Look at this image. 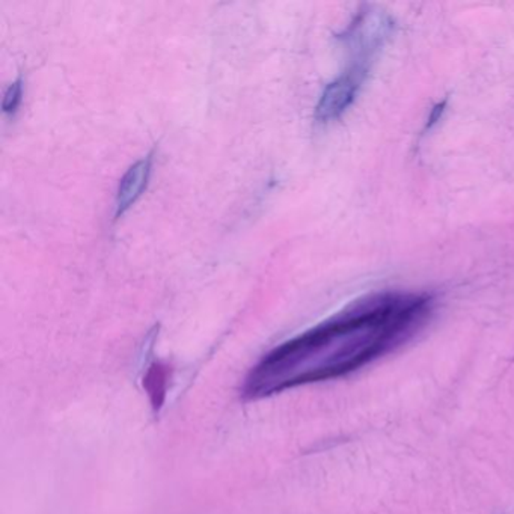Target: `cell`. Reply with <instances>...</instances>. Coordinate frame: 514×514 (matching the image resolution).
<instances>
[{"label": "cell", "mask_w": 514, "mask_h": 514, "mask_svg": "<svg viewBox=\"0 0 514 514\" xmlns=\"http://www.w3.org/2000/svg\"><path fill=\"white\" fill-rule=\"evenodd\" d=\"M431 312L433 299L427 294L368 297L337 319L272 351L249 374L244 394L260 399L346 376L412 340Z\"/></svg>", "instance_id": "6da1fadb"}, {"label": "cell", "mask_w": 514, "mask_h": 514, "mask_svg": "<svg viewBox=\"0 0 514 514\" xmlns=\"http://www.w3.org/2000/svg\"><path fill=\"white\" fill-rule=\"evenodd\" d=\"M370 64L368 59H353L351 67L326 86L315 107V118L320 123L337 120L351 106L367 79Z\"/></svg>", "instance_id": "7a4b0ae2"}, {"label": "cell", "mask_w": 514, "mask_h": 514, "mask_svg": "<svg viewBox=\"0 0 514 514\" xmlns=\"http://www.w3.org/2000/svg\"><path fill=\"white\" fill-rule=\"evenodd\" d=\"M151 163L153 159L148 155L145 159L136 162L133 166H130L124 177L121 178L120 187L116 192V218H121L143 195L150 180Z\"/></svg>", "instance_id": "3957f363"}, {"label": "cell", "mask_w": 514, "mask_h": 514, "mask_svg": "<svg viewBox=\"0 0 514 514\" xmlns=\"http://www.w3.org/2000/svg\"><path fill=\"white\" fill-rule=\"evenodd\" d=\"M22 79H17L9 86L8 91L5 93L4 103H2L5 114H14V112L17 111L18 104L22 103Z\"/></svg>", "instance_id": "277c9868"}, {"label": "cell", "mask_w": 514, "mask_h": 514, "mask_svg": "<svg viewBox=\"0 0 514 514\" xmlns=\"http://www.w3.org/2000/svg\"><path fill=\"white\" fill-rule=\"evenodd\" d=\"M443 107H445V102H443L442 104H438V106L435 107V111H433V114H431L430 120H429L430 121V123H429V125H433L435 124L436 121L440 120Z\"/></svg>", "instance_id": "5b68a950"}]
</instances>
